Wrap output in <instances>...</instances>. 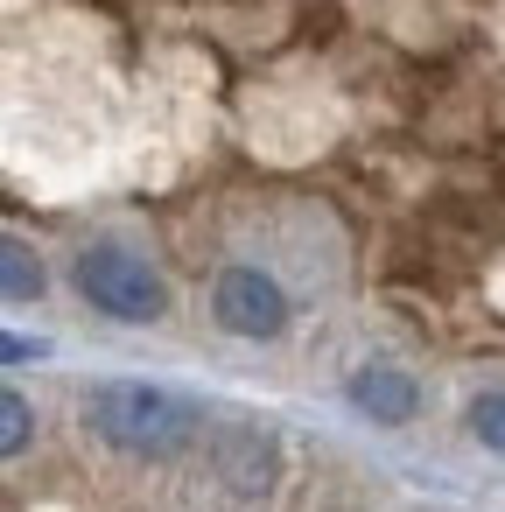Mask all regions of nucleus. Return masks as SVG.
I'll use <instances>...</instances> for the list:
<instances>
[{"label":"nucleus","instance_id":"f257e3e1","mask_svg":"<svg viewBox=\"0 0 505 512\" xmlns=\"http://www.w3.org/2000/svg\"><path fill=\"white\" fill-rule=\"evenodd\" d=\"M85 421H92L113 449H127V456H169V449H183L190 428H197V414H190L176 393L134 386V379L99 386V393L85 400Z\"/></svg>","mask_w":505,"mask_h":512},{"label":"nucleus","instance_id":"f03ea898","mask_svg":"<svg viewBox=\"0 0 505 512\" xmlns=\"http://www.w3.org/2000/svg\"><path fill=\"white\" fill-rule=\"evenodd\" d=\"M78 288H85L92 309H106V316H120V323H155V316L169 309L162 274H155L141 253H127V246H85V253H78Z\"/></svg>","mask_w":505,"mask_h":512},{"label":"nucleus","instance_id":"7ed1b4c3","mask_svg":"<svg viewBox=\"0 0 505 512\" xmlns=\"http://www.w3.org/2000/svg\"><path fill=\"white\" fill-rule=\"evenodd\" d=\"M211 316H218V330L260 344V337H281V330H288V295H281V281L260 274V267H225L218 288H211Z\"/></svg>","mask_w":505,"mask_h":512},{"label":"nucleus","instance_id":"20e7f679","mask_svg":"<svg viewBox=\"0 0 505 512\" xmlns=\"http://www.w3.org/2000/svg\"><path fill=\"white\" fill-rule=\"evenodd\" d=\"M351 400H358L372 421H407V414H414V379H400V372L372 365V372H358V379H351Z\"/></svg>","mask_w":505,"mask_h":512},{"label":"nucleus","instance_id":"39448f33","mask_svg":"<svg viewBox=\"0 0 505 512\" xmlns=\"http://www.w3.org/2000/svg\"><path fill=\"white\" fill-rule=\"evenodd\" d=\"M0 281H8V302H36L43 295V267H36V253L22 239L0 246Z\"/></svg>","mask_w":505,"mask_h":512},{"label":"nucleus","instance_id":"423d86ee","mask_svg":"<svg viewBox=\"0 0 505 512\" xmlns=\"http://www.w3.org/2000/svg\"><path fill=\"white\" fill-rule=\"evenodd\" d=\"M0 421H8V428H0V449L22 456L29 449V400L22 393H0Z\"/></svg>","mask_w":505,"mask_h":512},{"label":"nucleus","instance_id":"0eeeda50","mask_svg":"<svg viewBox=\"0 0 505 512\" xmlns=\"http://www.w3.org/2000/svg\"><path fill=\"white\" fill-rule=\"evenodd\" d=\"M470 428H477L491 449H505V393H484V400L470 407Z\"/></svg>","mask_w":505,"mask_h":512}]
</instances>
